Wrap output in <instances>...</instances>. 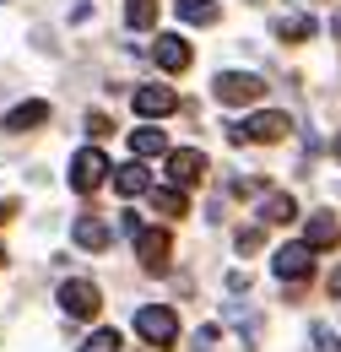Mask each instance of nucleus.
<instances>
[{
	"label": "nucleus",
	"mask_w": 341,
	"mask_h": 352,
	"mask_svg": "<svg viewBox=\"0 0 341 352\" xmlns=\"http://www.w3.org/2000/svg\"><path fill=\"white\" fill-rule=\"evenodd\" d=\"M125 22L130 28H152L157 22V0H125Z\"/></svg>",
	"instance_id": "a211bd4d"
},
{
	"label": "nucleus",
	"mask_w": 341,
	"mask_h": 352,
	"mask_svg": "<svg viewBox=\"0 0 341 352\" xmlns=\"http://www.w3.org/2000/svg\"><path fill=\"white\" fill-rule=\"evenodd\" d=\"M331 293H336V298H341V265H336V271H331Z\"/></svg>",
	"instance_id": "5701e85b"
},
{
	"label": "nucleus",
	"mask_w": 341,
	"mask_h": 352,
	"mask_svg": "<svg viewBox=\"0 0 341 352\" xmlns=\"http://www.w3.org/2000/svg\"><path fill=\"white\" fill-rule=\"evenodd\" d=\"M336 157H341V135H336Z\"/></svg>",
	"instance_id": "a878e982"
},
{
	"label": "nucleus",
	"mask_w": 341,
	"mask_h": 352,
	"mask_svg": "<svg viewBox=\"0 0 341 352\" xmlns=\"http://www.w3.org/2000/svg\"><path fill=\"white\" fill-rule=\"evenodd\" d=\"M168 233H157V228H141V233H135V255H141V265H146V271H163V265H168Z\"/></svg>",
	"instance_id": "6e6552de"
},
{
	"label": "nucleus",
	"mask_w": 341,
	"mask_h": 352,
	"mask_svg": "<svg viewBox=\"0 0 341 352\" xmlns=\"http://www.w3.org/2000/svg\"><path fill=\"white\" fill-rule=\"evenodd\" d=\"M173 109H179L173 87H135V114H141V120H163Z\"/></svg>",
	"instance_id": "1a4fd4ad"
},
{
	"label": "nucleus",
	"mask_w": 341,
	"mask_h": 352,
	"mask_svg": "<svg viewBox=\"0 0 341 352\" xmlns=\"http://www.w3.org/2000/svg\"><path fill=\"white\" fill-rule=\"evenodd\" d=\"M309 33H314L309 16H282V22H276V38H309Z\"/></svg>",
	"instance_id": "412c9836"
},
{
	"label": "nucleus",
	"mask_w": 341,
	"mask_h": 352,
	"mask_svg": "<svg viewBox=\"0 0 341 352\" xmlns=\"http://www.w3.org/2000/svg\"><path fill=\"white\" fill-rule=\"evenodd\" d=\"M179 16H184L190 28H212L217 16H222V6H217V0H179Z\"/></svg>",
	"instance_id": "2eb2a0df"
},
{
	"label": "nucleus",
	"mask_w": 341,
	"mask_h": 352,
	"mask_svg": "<svg viewBox=\"0 0 341 352\" xmlns=\"http://www.w3.org/2000/svg\"><path fill=\"white\" fill-rule=\"evenodd\" d=\"M331 33H336V44H341V11H336V16H331Z\"/></svg>",
	"instance_id": "b1692460"
},
{
	"label": "nucleus",
	"mask_w": 341,
	"mask_h": 352,
	"mask_svg": "<svg viewBox=\"0 0 341 352\" xmlns=\"http://www.w3.org/2000/svg\"><path fill=\"white\" fill-rule=\"evenodd\" d=\"M130 152H135V157H163V152H168V135L146 125V131H135V135H130Z\"/></svg>",
	"instance_id": "dca6fc26"
},
{
	"label": "nucleus",
	"mask_w": 341,
	"mask_h": 352,
	"mask_svg": "<svg viewBox=\"0 0 341 352\" xmlns=\"http://www.w3.org/2000/svg\"><path fill=\"white\" fill-rule=\"evenodd\" d=\"M152 201H157V212H163V217H184V190L163 184V190H152Z\"/></svg>",
	"instance_id": "6ab92c4d"
},
{
	"label": "nucleus",
	"mask_w": 341,
	"mask_h": 352,
	"mask_svg": "<svg viewBox=\"0 0 341 352\" xmlns=\"http://www.w3.org/2000/svg\"><path fill=\"white\" fill-rule=\"evenodd\" d=\"M103 174H109V157H103L98 146H87V152H76V157H71V190L92 195V190L103 184Z\"/></svg>",
	"instance_id": "7ed1b4c3"
},
{
	"label": "nucleus",
	"mask_w": 341,
	"mask_h": 352,
	"mask_svg": "<svg viewBox=\"0 0 341 352\" xmlns=\"http://www.w3.org/2000/svg\"><path fill=\"white\" fill-rule=\"evenodd\" d=\"M135 331H141L146 347H173V342H179V320H173L168 304H146L135 314Z\"/></svg>",
	"instance_id": "f257e3e1"
},
{
	"label": "nucleus",
	"mask_w": 341,
	"mask_h": 352,
	"mask_svg": "<svg viewBox=\"0 0 341 352\" xmlns=\"http://www.w3.org/2000/svg\"><path fill=\"white\" fill-rule=\"evenodd\" d=\"M43 120H49V103H16V109H11V114H6V131H33V125H43Z\"/></svg>",
	"instance_id": "ddd939ff"
},
{
	"label": "nucleus",
	"mask_w": 341,
	"mask_h": 352,
	"mask_svg": "<svg viewBox=\"0 0 341 352\" xmlns=\"http://www.w3.org/2000/svg\"><path fill=\"white\" fill-rule=\"evenodd\" d=\"M309 336H314V352H341V336L331 331V325H314Z\"/></svg>",
	"instance_id": "4be33fe9"
},
{
	"label": "nucleus",
	"mask_w": 341,
	"mask_h": 352,
	"mask_svg": "<svg viewBox=\"0 0 341 352\" xmlns=\"http://www.w3.org/2000/svg\"><path fill=\"white\" fill-rule=\"evenodd\" d=\"M298 217V201L293 195H265L260 201V222H293Z\"/></svg>",
	"instance_id": "f3484780"
},
{
	"label": "nucleus",
	"mask_w": 341,
	"mask_h": 352,
	"mask_svg": "<svg viewBox=\"0 0 341 352\" xmlns=\"http://www.w3.org/2000/svg\"><path fill=\"white\" fill-rule=\"evenodd\" d=\"M168 179L179 190H184V184H201V179H206V152H195V146L168 152Z\"/></svg>",
	"instance_id": "0eeeda50"
},
{
	"label": "nucleus",
	"mask_w": 341,
	"mask_h": 352,
	"mask_svg": "<svg viewBox=\"0 0 341 352\" xmlns=\"http://www.w3.org/2000/svg\"><path fill=\"white\" fill-rule=\"evenodd\" d=\"M271 271H276L282 282H303V276L314 271V250H309V244H282V250L271 255Z\"/></svg>",
	"instance_id": "20e7f679"
},
{
	"label": "nucleus",
	"mask_w": 341,
	"mask_h": 352,
	"mask_svg": "<svg viewBox=\"0 0 341 352\" xmlns=\"http://www.w3.org/2000/svg\"><path fill=\"white\" fill-rule=\"evenodd\" d=\"M71 239L82 244V250H109V239H114V228L103 217H82L76 228H71Z\"/></svg>",
	"instance_id": "f8f14e48"
},
{
	"label": "nucleus",
	"mask_w": 341,
	"mask_h": 352,
	"mask_svg": "<svg viewBox=\"0 0 341 352\" xmlns=\"http://www.w3.org/2000/svg\"><path fill=\"white\" fill-rule=\"evenodd\" d=\"M293 131V120L287 114H255V120H244V125H233V141H282V135Z\"/></svg>",
	"instance_id": "423d86ee"
},
{
	"label": "nucleus",
	"mask_w": 341,
	"mask_h": 352,
	"mask_svg": "<svg viewBox=\"0 0 341 352\" xmlns=\"http://www.w3.org/2000/svg\"><path fill=\"white\" fill-rule=\"evenodd\" d=\"M152 60H157L163 71H173V76H179V71L190 65V44H184L179 33H157V44H152Z\"/></svg>",
	"instance_id": "9d476101"
},
{
	"label": "nucleus",
	"mask_w": 341,
	"mask_h": 352,
	"mask_svg": "<svg viewBox=\"0 0 341 352\" xmlns=\"http://www.w3.org/2000/svg\"><path fill=\"white\" fill-rule=\"evenodd\" d=\"M303 244H309V250H336L341 244V222L331 217V212H314L309 228H303Z\"/></svg>",
	"instance_id": "9b49d317"
},
{
	"label": "nucleus",
	"mask_w": 341,
	"mask_h": 352,
	"mask_svg": "<svg viewBox=\"0 0 341 352\" xmlns=\"http://www.w3.org/2000/svg\"><path fill=\"white\" fill-rule=\"evenodd\" d=\"M114 190H120V195H146V190H152V179H146L141 163H125V168H114Z\"/></svg>",
	"instance_id": "4468645a"
},
{
	"label": "nucleus",
	"mask_w": 341,
	"mask_h": 352,
	"mask_svg": "<svg viewBox=\"0 0 341 352\" xmlns=\"http://www.w3.org/2000/svg\"><path fill=\"white\" fill-rule=\"evenodd\" d=\"M82 352H125V336L120 331H92Z\"/></svg>",
	"instance_id": "aec40b11"
},
{
	"label": "nucleus",
	"mask_w": 341,
	"mask_h": 352,
	"mask_svg": "<svg viewBox=\"0 0 341 352\" xmlns=\"http://www.w3.org/2000/svg\"><path fill=\"white\" fill-rule=\"evenodd\" d=\"M212 92H217V103L239 109V103H255L260 92H265V82H260L255 71H222V76L212 82Z\"/></svg>",
	"instance_id": "f03ea898"
},
{
	"label": "nucleus",
	"mask_w": 341,
	"mask_h": 352,
	"mask_svg": "<svg viewBox=\"0 0 341 352\" xmlns=\"http://www.w3.org/2000/svg\"><path fill=\"white\" fill-rule=\"evenodd\" d=\"M6 212H11V201H0V222H6Z\"/></svg>",
	"instance_id": "393cba45"
},
{
	"label": "nucleus",
	"mask_w": 341,
	"mask_h": 352,
	"mask_svg": "<svg viewBox=\"0 0 341 352\" xmlns=\"http://www.w3.org/2000/svg\"><path fill=\"white\" fill-rule=\"evenodd\" d=\"M0 261H6V250H0Z\"/></svg>",
	"instance_id": "bb28decb"
},
{
	"label": "nucleus",
	"mask_w": 341,
	"mask_h": 352,
	"mask_svg": "<svg viewBox=\"0 0 341 352\" xmlns=\"http://www.w3.org/2000/svg\"><path fill=\"white\" fill-rule=\"evenodd\" d=\"M60 309H65V314H76V320H92V314L103 309V293H98L92 282L76 276V282H65V287H60Z\"/></svg>",
	"instance_id": "39448f33"
}]
</instances>
